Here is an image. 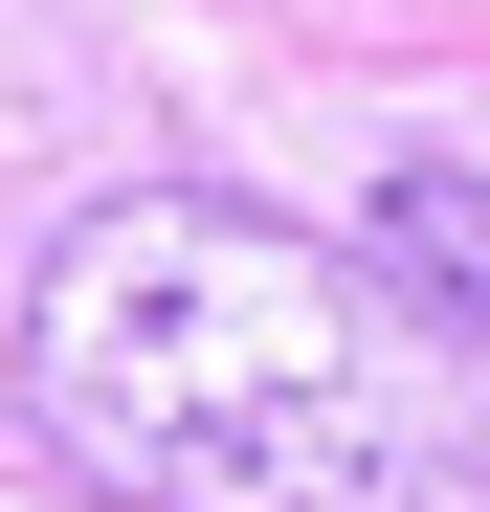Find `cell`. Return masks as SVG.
<instances>
[{
	"label": "cell",
	"mask_w": 490,
	"mask_h": 512,
	"mask_svg": "<svg viewBox=\"0 0 490 512\" xmlns=\"http://www.w3.org/2000/svg\"><path fill=\"white\" fill-rule=\"evenodd\" d=\"M23 423L112 512H468L424 290L223 179H134L23 290Z\"/></svg>",
	"instance_id": "1"
},
{
	"label": "cell",
	"mask_w": 490,
	"mask_h": 512,
	"mask_svg": "<svg viewBox=\"0 0 490 512\" xmlns=\"http://www.w3.org/2000/svg\"><path fill=\"white\" fill-rule=\"evenodd\" d=\"M379 268L490 357V179H468V156H401V179H379Z\"/></svg>",
	"instance_id": "2"
}]
</instances>
